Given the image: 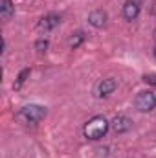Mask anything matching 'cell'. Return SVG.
I'll return each instance as SVG.
<instances>
[{"instance_id":"6da1fadb","label":"cell","mask_w":156,"mask_h":158,"mask_svg":"<svg viewBox=\"0 0 156 158\" xmlns=\"http://www.w3.org/2000/svg\"><path fill=\"white\" fill-rule=\"evenodd\" d=\"M109 129H110V121L105 118V116H94V118H90L84 123L83 134H84L86 140H94L96 142V140L103 138Z\"/></svg>"},{"instance_id":"7a4b0ae2","label":"cell","mask_w":156,"mask_h":158,"mask_svg":"<svg viewBox=\"0 0 156 158\" xmlns=\"http://www.w3.org/2000/svg\"><path fill=\"white\" fill-rule=\"evenodd\" d=\"M48 110L46 107H40V105H26L22 107L17 114H15V119L20 123V125H37L39 121L46 118Z\"/></svg>"},{"instance_id":"3957f363","label":"cell","mask_w":156,"mask_h":158,"mask_svg":"<svg viewBox=\"0 0 156 158\" xmlns=\"http://www.w3.org/2000/svg\"><path fill=\"white\" fill-rule=\"evenodd\" d=\"M134 107L140 112H151L156 107V94L153 90H142V92H138V96L134 99Z\"/></svg>"},{"instance_id":"277c9868","label":"cell","mask_w":156,"mask_h":158,"mask_svg":"<svg viewBox=\"0 0 156 158\" xmlns=\"http://www.w3.org/2000/svg\"><path fill=\"white\" fill-rule=\"evenodd\" d=\"M140 11H142V6H140L138 0H127V2L123 4V7H121V15H123V19L129 20V22L136 20V19L140 17Z\"/></svg>"},{"instance_id":"5b68a950","label":"cell","mask_w":156,"mask_h":158,"mask_svg":"<svg viewBox=\"0 0 156 158\" xmlns=\"http://www.w3.org/2000/svg\"><path fill=\"white\" fill-rule=\"evenodd\" d=\"M117 88V81L114 77H107V79H101L96 86V96L97 98H109L114 90Z\"/></svg>"},{"instance_id":"8992f818","label":"cell","mask_w":156,"mask_h":158,"mask_svg":"<svg viewBox=\"0 0 156 158\" xmlns=\"http://www.w3.org/2000/svg\"><path fill=\"white\" fill-rule=\"evenodd\" d=\"M59 24H61V17H59L57 13H48V15H44V17H42V19L39 20L37 28H39L40 31L48 33V31L55 30V28H57Z\"/></svg>"},{"instance_id":"52a82bcc","label":"cell","mask_w":156,"mask_h":158,"mask_svg":"<svg viewBox=\"0 0 156 158\" xmlns=\"http://www.w3.org/2000/svg\"><path fill=\"white\" fill-rule=\"evenodd\" d=\"M130 127H132V119L127 118L125 114H117V116H114L112 121H110V129H112L116 134H123V132L130 131Z\"/></svg>"},{"instance_id":"ba28073f","label":"cell","mask_w":156,"mask_h":158,"mask_svg":"<svg viewBox=\"0 0 156 158\" xmlns=\"http://www.w3.org/2000/svg\"><path fill=\"white\" fill-rule=\"evenodd\" d=\"M107 19H109V15H107V11H103V9H96V11H92L90 15H88V24L92 26V28H103L105 24H107Z\"/></svg>"},{"instance_id":"9c48e42d","label":"cell","mask_w":156,"mask_h":158,"mask_svg":"<svg viewBox=\"0 0 156 158\" xmlns=\"http://www.w3.org/2000/svg\"><path fill=\"white\" fill-rule=\"evenodd\" d=\"M15 15V6L11 0H0V17L2 20H9Z\"/></svg>"},{"instance_id":"30bf717a","label":"cell","mask_w":156,"mask_h":158,"mask_svg":"<svg viewBox=\"0 0 156 158\" xmlns=\"http://www.w3.org/2000/svg\"><path fill=\"white\" fill-rule=\"evenodd\" d=\"M83 42H84V33H83V31H74V33L70 35V39H68V46H70L72 50H76V48H79Z\"/></svg>"},{"instance_id":"8fae6325","label":"cell","mask_w":156,"mask_h":158,"mask_svg":"<svg viewBox=\"0 0 156 158\" xmlns=\"http://www.w3.org/2000/svg\"><path fill=\"white\" fill-rule=\"evenodd\" d=\"M30 74H31V70H30V68H24V70L17 76V81L13 83V90H20V88H22V85L26 83V79L30 77Z\"/></svg>"},{"instance_id":"7c38bea8","label":"cell","mask_w":156,"mask_h":158,"mask_svg":"<svg viewBox=\"0 0 156 158\" xmlns=\"http://www.w3.org/2000/svg\"><path fill=\"white\" fill-rule=\"evenodd\" d=\"M35 50H37V53H46L48 52V48H50V40L46 39V37H40V39L35 40V46H33Z\"/></svg>"},{"instance_id":"4fadbf2b","label":"cell","mask_w":156,"mask_h":158,"mask_svg":"<svg viewBox=\"0 0 156 158\" xmlns=\"http://www.w3.org/2000/svg\"><path fill=\"white\" fill-rule=\"evenodd\" d=\"M143 83H145V85H151V86L156 88V74H145V76H143Z\"/></svg>"},{"instance_id":"5bb4252c","label":"cell","mask_w":156,"mask_h":158,"mask_svg":"<svg viewBox=\"0 0 156 158\" xmlns=\"http://www.w3.org/2000/svg\"><path fill=\"white\" fill-rule=\"evenodd\" d=\"M154 59H156V48H154Z\"/></svg>"},{"instance_id":"9a60e30c","label":"cell","mask_w":156,"mask_h":158,"mask_svg":"<svg viewBox=\"0 0 156 158\" xmlns=\"http://www.w3.org/2000/svg\"><path fill=\"white\" fill-rule=\"evenodd\" d=\"M154 40H156V30H154Z\"/></svg>"}]
</instances>
